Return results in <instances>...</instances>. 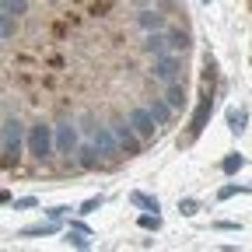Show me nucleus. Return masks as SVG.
Masks as SVG:
<instances>
[{
    "mask_svg": "<svg viewBox=\"0 0 252 252\" xmlns=\"http://www.w3.org/2000/svg\"><path fill=\"white\" fill-rule=\"evenodd\" d=\"M0 151H4V165H18L21 154L28 151V130L18 116H4V140H0Z\"/></svg>",
    "mask_w": 252,
    "mask_h": 252,
    "instance_id": "obj_1",
    "label": "nucleus"
},
{
    "mask_svg": "<svg viewBox=\"0 0 252 252\" xmlns=\"http://www.w3.org/2000/svg\"><path fill=\"white\" fill-rule=\"evenodd\" d=\"M28 154L35 158V161H42V165L56 154V133H53V126L46 119L28 126Z\"/></svg>",
    "mask_w": 252,
    "mask_h": 252,
    "instance_id": "obj_2",
    "label": "nucleus"
},
{
    "mask_svg": "<svg viewBox=\"0 0 252 252\" xmlns=\"http://www.w3.org/2000/svg\"><path fill=\"white\" fill-rule=\"evenodd\" d=\"M53 133H56V154H63V158H74L77 147L84 144V140H81L84 130L77 126V119H70V116H67V119H60V123L53 126Z\"/></svg>",
    "mask_w": 252,
    "mask_h": 252,
    "instance_id": "obj_3",
    "label": "nucleus"
},
{
    "mask_svg": "<svg viewBox=\"0 0 252 252\" xmlns=\"http://www.w3.org/2000/svg\"><path fill=\"white\" fill-rule=\"evenodd\" d=\"M151 77L158 81V84H175V81H182V60H179V53H165V56H154L151 60Z\"/></svg>",
    "mask_w": 252,
    "mask_h": 252,
    "instance_id": "obj_4",
    "label": "nucleus"
},
{
    "mask_svg": "<svg viewBox=\"0 0 252 252\" xmlns=\"http://www.w3.org/2000/svg\"><path fill=\"white\" fill-rule=\"evenodd\" d=\"M91 144L98 147L102 161H112V158L123 151V144H119V137H116V130H112V123H109V126H105V123H98V130L91 133Z\"/></svg>",
    "mask_w": 252,
    "mask_h": 252,
    "instance_id": "obj_5",
    "label": "nucleus"
},
{
    "mask_svg": "<svg viewBox=\"0 0 252 252\" xmlns=\"http://www.w3.org/2000/svg\"><path fill=\"white\" fill-rule=\"evenodd\" d=\"M140 53L144 56H165V53H172V39H168V28H161V32H144V39H140Z\"/></svg>",
    "mask_w": 252,
    "mask_h": 252,
    "instance_id": "obj_6",
    "label": "nucleus"
},
{
    "mask_svg": "<svg viewBox=\"0 0 252 252\" xmlns=\"http://www.w3.org/2000/svg\"><path fill=\"white\" fill-rule=\"evenodd\" d=\"M130 123H133V130L140 133V140H147V137H154L158 133V116L151 112V105H137L133 112H130Z\"/></svg>",
    "mask_w": 252,
    "mask_h": 252,
    "instance_id": "obj_7",
    "label": "nucleus"
},
{
    "mask_svg": "<svg viewBox=\"0 0 252 252\" xmlns=\"http://www.w3.org/2000/svg\"><path fill=\"white\" fill-rule=\"evenodd\" d=\"M137 28L140 32H161V28H168V21L158 7H140L137 11Z\"/></svg>",
    "mask_w": 252,
    "mask_h": 252,
    "instance_id": "obj_8",
    "label": "nucleus"
},
{
    "mask_svg": "<svg viewBox=\"0 0 252 252\" xmlns=\"http://www.w3.org/2000/svg\"><path fill=\"white\" fill-rule=\"evenodd\" d=\"M112 130H116V137H119V144H123L126 151H137V147H140V133L133 130L130 116H126V119H116V123H112Z\"/></svg>",
    "mask_w": 252,
    "mask_h": 252,
    "instance_id": "obj_9",
    "label": "nucleus"
},
{
    "mask_svg": "<svg viewBox=\"0 0 252 252\" xmlns=\"http://www.w3.org/2000/svg\"><path fill=\"white\" fill-rule=\"evenodd\" d=\"M74 158H77V168H84V172L98 168V161H102V154H98V147H94V144H81Z\"/></svg>",
    "mask_w": 252,
    "mask_h": 252,
    "instance_id": "obj_10",
    "label": "nucleus"
},
{
    "mask_svg": "<svg viewBox=\"0 0 252 252\" xmlns=\"http://www.w3.org/2000/svg\"><path fill=\"white\" fill-rule=\"evenodd\" d=\"M42 235H56V220H42V224H32V228H21V238H42Z\"/></svg>",
    "mask_w": 252,
    "mask_h": 252,
    "instance_id": "obj_11",
    "label": "nucleus"
},
{
    "mask_svg": "<svg viewBox=\"0 0 252 252\" xmlns=\"http://www.w3.org/2000/svg\"><path fill=\"white\" fill-rule=\"evenodd\" d=\"M165 98H168V105H172V109H182V105H186V88H182V81L168 84V91H165Z\"/></svg>",
    "mask_w": 252,
    "mask_h": 252,
    "instance_id": "obj_12",
    "label": "nucleus"
},
{
    "mask_svg": "<svg viewBox=\"0 0 252 252\" xmlns=\"http://www.w3.org/2000/svg\"><path fill=\"white\" fill-rule=\"evenodd\" d=\"M28 11V0H0V14H7V18H21Z\"/></svg>",
    "mask_w": 252,
    "mask_h": 252,
    "instance_id": "obj_13",
    "label": "nucleus"
},
{
    "mask_svg": "<svg viewBox=\"0 0 252 252\" xmlns=\"http://www.w3.org/2000/svg\"><path fill=\"white\" fill-rule=\"evenodd\" d=\"M151 112L158 116V123H168V116H172L175 109L168 105V98H154V102H151Z\"/></svg>",
    "mask_w": 252,
    "mask_h": 252,
    "instance_id": "obj_14",
    "label": "nucleus"
},
{
    "mask_svg": "<svg viewBox=\"0 0 252 252\" xmlns=\"http://www.w3.org/2000/svg\"><path fill=\"white\" fill-rule=\"evenodd\" d=\"M14 32H18V18L0 14V39H4V42H11V39H14Z\"/></svg>",
    "mask_w": 252,
    "mask_h": 252,
    "instance_id": "obj_15",
    "label": "nucleus"
},
{
    "mask_svg": "<svg viewBox=\"0 0 252 252\" xmlns=\"http://www.w3.org/2000/svg\"><path fill=\"white\" fill-rule=\"evenodd\" d=\"M242 165H245L242 154H228L224 161H220V172H224V175H235V172H242Z\"/></svg>",
    "mask_w": 252,
    "mask_h": 252,
    "instance_id": "obj_16",
    "label": "nucleus"
},
{
    "mask_svg": "<svg viewBox=\"0 0 252 252\" xmlns=\"http://www.w3.org/2000/svg\"><path fill=\"white\" fill-rule=\"evenodd\" d=\"M130 200H133V207H140V210H161L158 196H147V193H133Z\"/></svg>",
    "mask_w": 252,
    "mask_h": 252,
    "instance_id": "obj_17",
    "label": "nucleus"
},
{
    "mask_svg": "<svg viewBox=\"0 0 252 252\" xmlns=\"http://www.w3.org/2000/svg\"><path fill=\"white\" fill-rule=\"evenodd\" d=\"M168 39H172V53H186V49H189V35H186V32L168 28Z\"/></svg>",
    "mask_w": 252,
    "mask_h": 252,
    "instance_id": "obj_18",
    "label": "nucleus"
},
{
    "mask_svg": "<svg viewBox=\"0 0 252 252\" xmlns=\"http://www.w3.org/2000/svg\"><path fill=\"white\" fill-rule=\"evenodd\" d=\"M137 224H140L144 231H161V217H158V210H154V214L147 210V214H140V220H137Z\"/></svg>",
    "mask_w": 252,
    "mask_h": 252,
    "instance_id": "obj_19",
    "label": "nucleus"
},
{
    "mask_svg": "<svg viewBox=\"0 0 252 252\" xmlns=\"http://www.w3.org/2000/svg\"><path fill=\"white\" fill-rule=\"evenodd\" d=\"M228 126H231V133H242L245 130V112L242 109H228Z\"/></svg>",
    "mask_w": 252,
    "mask_h": 252,
    "instance_id": "obj_20",
    "label": "nucleus"
},
{
    "mask_svg": "<svg viewBox=\"0 0 252 252\" xmlns=\"http://www.w3.org/2000/svg\"><path fill=\"white\" fill-rule=\"evenodd\" d=\"M207 112H210V98H203V102H200V109L193 112V133H200V130H203V119H207Z\"/></svg>",
    "mask_w": 252,
    "mask_h": 252,
    "instance_id": "obj_21",
    "label": "nucleus"
},
{
    "mask_svg": "<svg viewBox=\"0 0 252 252\" xmlns=\"http://www.w3.org/2000/svg\"><path fill=\"white\" fill-rule=\"evenodd\" d=\"M67 245H77V249H88L91 242H88V235H84V231H77V228H70V231H67Z\"/></svg>",
    "mask_w": 252,
    "mask_h": 252,
    "instance_id": "obj_22",
    "label": "nucleus"
},
{
    "mask_svg": "<svg viewBox=\"0 0 252 252\" xmlns=\"http://www.w3.org/2000/svg\"><path fill=\"white\" fill-rule=\"evenodd\" d=\"M196 210H200V203H196V200H179V214H182V217H193Z\"/></svg>",
    "mask_w": 252,
    "mask_h": 252,
    "instance_id": "obj_23",
    "label": "nucleus"
},
{
    "mask_svg": "<svg viewBox=\"0 0 252 252\" xmlns=\"http://www.w3.org/2000/svg\"><path fill=\"white\" fill-rule=\"evenodd\" d=\"M102 203H105L102 196H91V200H84V203H81V214H94V210H98Z\"/></svg>",
    "mask_w": 252,
    "mask_h": 252,
    "instance_id": "obj_24",
    "label": "nucleus"
},
{
    "mask_svg": "<svg viewBox=\"0 0 252 252\" xmlns=\"http://www.w3.org/2000/svg\"><path fill=\"white\" fill-rule=\"evenodd\" d=\"M235 193H242V186H220L217 189V200H231Z\"/></svg>",
    "mask_w": 252,
    "mask_h": 252,
    "instance_id": "obj_25",
    "label": "nucleus"
},
{
    "mask_svg": "<svg viewBox=\"0 0 252 252\" xmlns=\"http://www.w3.org/2000/svg\"><path fill=\"white\" fill-rule=\"evenodd\" d=\"M35 203H39L35 196H21V200H14V210H32Z\"/></svg>",
    "mask_w": 252,
    "mask_h": 252,
    "instance_id": "obj_26",
    "label": "nucleus"
},
{
    "mask_svg": "<svg viewBox=\"0 0 252 252\" xmlns=\"http://www.w3.org/2000/svg\"><path fill=\"white\" fill-rule=\"evenodd\" d=\"M217 231H238L235 220H217Z\"/></svg>",
    "mask_w": 252,
    "mask_h": 252,
    "instance_id": "obj_27",
    "label": "nucleus"
},
{
    "mask_svg": "<svg viewBox=\"0 0 252 252\" xmlns=\"http://www.w3.org/2000/svg\"><path fill=\"white\" fill-rule=\"evenodd\" d=\"M67 210H70V207H53V210H46V214H49L53 220H60V217H63V214H67Z\"/></svg>",
    "mask_w": 252,
    "mask_h": 252,
    "instance_id": "obj_28",
    "label": "nucleus"
}]
</instances>
